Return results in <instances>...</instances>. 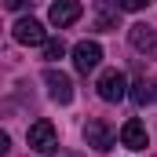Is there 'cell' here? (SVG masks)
Wrapping results in <instances>:
<instances>
[{"mask_svg":"<svg viewBox=\"0 0 157 157\" xmlns=\"http://www.w3.org/2000/svg\"><path fill=\"white\" fill-rule=\"evenodd\" d=\"M44 84H48V95H51V102H59V106H70V102H73V80L66 77L62 70L48 66V70H44Z\"/></svg>","mask_w":157,"mask_h":157,"instance_id":"obj_3","label":"cell"},{"mask_svg":"<svg viewBox=\"0 0 157 157\" xmlns=\"http://www.w3.org/2000/svg\"><path fill=\"white\" fill-rule=\"evenodd\" d=\"M95 91H99V99H106V102H121V99L128 95V77H124L121 70H102L99 80H95Z\"/></svg>","mask_w":157,"mask_h":157,"instance_id":"obj_2","label":"cell"},{"mask_svg":"<svg viewBox=\"0 0 157 157\" xmlns=\"http://www.w3.org/2000/svg\"><path fill=\"white\" fill-rule=\"evenodd\" d=\"M84 143L95 150V154H106L110 146H113V132H110V124L102 117H91L88 124H84Z\"/></svg>","mask_w":157,"mask_h":157,"instance_id":"obj_5","label":"cell"},{"mask_svg":"<svg viewBox=\"0 0 157 157\" xmlns=\"http://www.w3.org/2000/svg\"><path fill=\"white\" fill-rule=\"evenodd\" d=\"M40 48H44V59H51V62H59V59L66 55V44H62V40H44Z\"/></svg>","mask_w":157,"mask_h":157,"instance_id":"obj_10","label":"cell"},{"mask_svg":"<svg viewBox=\"0 0 157 157\" xmlns=\"http://www.w3.org/2000/svg\"><path fill=\"white\" fill-rule=\"evenodd\" d=\"M22 4H26V0H7V7H11V11H18Z\"/></svg>","mask_w":157,"mask_h":157,"instance_id":"obj_14","label":"cell"},{"mask_svg":"<svg viewBox=\"0 0 157 157\" xmlns=\"http://www.w3.org/2000/svg\"><path fill=\"white\" fill-rule=\"evenodd\" d=\"M99 62H102V48H99V40H80L77 48H73V66H77L80 73L99 70Z\"/></svg>","mask_w":157,"mask_h":157,"instance_id":"obj_6","label":"cell"},{"mask_svg":"<svg viewBox=\"0 0 157 157\" xmlns=\"http://www.w3.org/2000/svg\"><path fill=\"white\" fill-rule=\"evenodd\" d=\"M128 44H132L139 55H146V59H157V26L135 22V26L128 29Z\"/></svg>","mask_w":157,"mask_h":157,"instance_id":"obj_4","label":"cell"},{"mask_svg":"<svg viewBox=\"0 0 157 157\" xmlns=\"http://www.w3.org/2000/svg\"><path fill=\"white\" fill-rule=\"evenodd\" d=\"M154 99H157V80H154Z\"/></svg>","mask_w":157,"mask_h":157,"instance_id":"obj_15","label":"cell"},{"mask_svg":"<svg viewBox=\"0 0 157 157\" xmlns=\"http://www.w3.org/2000/svg\"><path fill=\"white\" fill-rule=\"evenodd\" d=\"M146 4H150V0H117V7H121V11H143Z\"/></svg>","mask_w":157,"mask_h":157,"instance_id":"obj_13","label":"cell"},{"mask_svg":"<svg viewBox=\"0 0 157 157\" xmlns=\"http://www.w3.org/2000/svg\"><path fill=\"white\" fill-rule=\"evenodd\" d=\"M11 33H15L18 44H44V40H48V37H44V26H40L37 18H18Z\"/></svg>","mask_w":157,"mask_h":157,"instance_id":"obj_9","label":"cell"},{"mask_svg":"<svg viewBox=\"0 0 157 157\" xmlns=\"http://www.w3.org/2000/svg\"><path fill=\"white\" fill-rule=\"evenodd\" d=\"M80 11H84L80 0H55L51 11H48V22L59 26V29H66V26H73V22L80 18Z\"/></svg>","mask_w":157,"mask_h":157,"instance_id":"obj_7","label":"cell"},{"mask_svg":"<svg viewBox=\"0 0 157 157\" xmlns=\"http://www.w3.org/2000/svg\"><path fill=\"white\" fill-rule=\"evenodd\" d=\"M26 143H29V150H37V154H55V150H59V132H55V124L48 117H40V121L29 124Z\"/></svg>","mask_w":157,"mask_h":157,"instance_id":"obj_1","label":"cell"},{"mask_svg":"<svg viewBox=\"0 0 157 157\" xmlns=\"http://www.w3.org/2000/svg\"><path fill=\"white\" fill-rule=\"evenodd\" d=\"M132 99H135L139 106H143V102H150V99H154V84H146V80H139V84H135V91H132Z\"/></svg>","mask_w":157,"mask_h":157,"instance_id":"obj_11","label":"cell"},{"mask_svg":"<svg viewBox=\"0 0 157 157\" xmlns=\"http://www.w3.org/2000/svg\"><path fill=\"white\" fill-rule=\"evenodd\" d=\"M121 143L128 146V150H146L150 146V135H146V124L139 117L124 121V128H121Z\"/></svg>","mask_w":157,"mask_h":157,"instance_id":"obj_8","label":"cell"},{"mask_svg":"<svg viewBox=\"0 0 157 157\" xmlns=\"http://www.w3.org/2000/svg\"><path fill=\"white\" fill-rule=\"evenodd\" d=\"M117 18H121V7L117 11H99V29H117Z\"/></svg>","mask_w":157,"mask_h":157,"instance_id":"obj_12","label":"cell"}]
</instances>
